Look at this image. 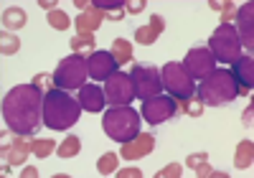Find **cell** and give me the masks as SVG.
I'll return each instance as SVG.
<instances>
[{"label": "cell", "instance_id": "obj_34", "mask_svg": "<svg viewBox=\"0 0 254 178\" xmlns=\"http://www.w3.org/2000/svg\"><path fill=\"white\" fill-rule=\"evenodd\" d=\"M183 171H181V163H171V166H165L163 171H158V178H165V176H171V178H178Z\"/></svg>", "mask_w": 254, "mask_h": 178}, {"label": "cell", "instance_id": "obj_8", "mask_svg": "<svg viewBox=\"0 0 254 178\" xmlns=\"http://www.w3.org/2000/svg\"><path fill=\"white\" fill-rule=\"evenodd\" d=\"M107 87H104V99H107L112 107H130L132 99L137 97L135 94V84H132V77L127 72H112L107 79Z\"/></svg>", "mask_w": 254, "mask_h": 178}, {"label": "cell", "instance_id": "obj_14", "mask_svg": "<svg viewBox=\"0 0 254 178\" xmlns=\"http://www.w3.org/2000/svg\"><path fill=\"white\" fill-rule=\"evenodd\" d=\"M153 148H155V135H153V132H142L140 130L137 138L122 143L120 155H122L125 161H140V158H145V155H150Z\"/></svg>", "mask_w": 254, "mask_h": 178}, {"label": "cell", "instance_id": "obj_27", "mask_svg": "<svg viewBox=\"0 0 254 178\" xmlns=\"http://www.w3.org/2000/svg\"><path fill=\"white\" fill-rule=\"evenodd\" d=\"M54 148H56V143L54 140H31V153L36 155V158H49V155L54 153Z\"/></svg>", "mask_w": 254, "mask_h": 178}, {"label": "cell", "instance_id": "obj_5", "mask_svg": "<svg viewBox=\"0 0 254 178\" xmlns=\"http://www.w3.org/2000/svg\"><path fill=\"white\" fill-rule=\"evenodd\" d=\"M160 82H163V89H168V94H171L176 102L181 99H188L196 94V84H193V77H190L183 64L178 61H168L163 69H160Z\"/></svg>", "mask_w": 254, "mask_h": 178}, {"label": "cell", "instance_id": "obj_35", "mask_svg": "<svg viewBox=\"0 0 254 178\" xmlns=\"http://www.w3.org/2000/svg\"><path fill=\"white\" fill-rule=\"evenodd\" d=\"M125 10L132 13V15L142 13V10H145V0H135V3H127V0H125Z\"/></svg>", "mask_w": 254, "mask_h": 178}, {"label": "cell", "instance_id": "obj_6", "mask_svg": "<svg viewBox=\"0 0 254 178\" xmlns=\"http://www.w3.org/2000/svg\"><path fill=\"white\" fill-rule=\"evenodd\" d=\"M87 59L81 54H71L66 59H61L56 72H54V82H56V89H81L84 87V79H87Z\"/></svg>", "mask_w": 254, "mask_h": 178}, {"label": "cell", "instance_id": "obj_33", "mask_svg": "<svg viewBox=\"0 0 254 178\" xmlns=\"http://www.w3.org/2000/svg\"><path fill=\"white\" fill-rule=\"evenodd\" d=\"M33 84H36L38 89H44V92H51V89H56V82H54V77H49V74H36V77H33Z\"/></svg>", "mask_w": 254, "mask_h": 178}, {"label": "cell", "instance_id": "obj_37", "mask_svg": "<svg viewBox=\"0 0 254 178\" xmlns=\"http://www.w3.org/2000/svg\"><path fill=\"white\" fill-rule=\"evenodd\" d=\"M252 109H254V102L249 99V107L244 109V115H242V122H244V125H252Z\"/></svg>", "mask_w": 254, "mask_h": 178}, {"label": "cell", "instance_id": "obj_36", "mask_svg": "<svg viewBox=\"0 0 254 178\" xmlns=\"http://www.w3.org/2000/svg\"><path fill=\"white\" fill-rule=\"evenodd\" d=\"M120 178H127V176H130V178H142V171L140 168H125V171H115Z\"/></svg>", "mask_w": 254, "mask_h": 178}, {"label": "cell", "instance_id": "obj_16", "mask_svg": "<svg viewBox=\"0 0 254 178\" xmlns=\"http://www.w3.org/2000/svg\"><path fill=\"white\" fill-rule=\"evenodd\" d=\"M231 74H234L237 84H239V94L242 97H249L252 94V87H254V59L252 54L247 56H239L234 61V69H231Z\"/></svg>", "mask_w": 254, "mask_h": 178}, {"label": "cell", "instance_id": "obj_24", "mask_svg": "<svg viewBox=\"0 0 254 178\" xmlns=\"http://www.w3.org/2000/svg\"><path fill=\"white\" fill-rule=\"evenodd\" d=\"M178 109H181V112H186L188 117H201L203 115V102L198 99V94H193V97H188V99H181L178 102Z\"/></svg>", "mask_w": 254, "mask_h": 178}, {"label": "cell", "instance_id": "obj_12", "mask_svg": "<svg viewBox=\"0 0 254 178\" xmlns=\"http://www.w3.org/2000/svg\"><path fill=\"white\" fill-rule=\"evenodd\" d=\"M237 36H239V43L242 49H247L252 54L254 49V3H244L237 8Z\"/></svg>", "mask_w": 254, "mask_h": 178}, {"label": "cell", "instance_id": "obj_39", "mask_svg": "<svg viewBox=\"0 0 254 178\" xmlns=\"http://www.w3.org/2000/svg\"><path fill=\"white\" fill-rule=\"evenodd\" d=\"M38 5H41V8H44V10L49 8V13H51V10L56 8V0H49V3H46V0H38Z\"/></svg>", "mask_w": 254, "mask_h": 178}, {"label": "cell", "instance_id": "obj_32", "mask_svg": "<svg viewBox=\"0 0 254 178\" xmlns=\"http://www.w3.org/2000/svg\"><path fill=\"white\" fill-rule=\"evenodd\" d=\"M97 10H102L104 15L107 13H115V10H122L125 8V0H94L92 3Z\"/></svg>", "mask_w": 254, "mask_h": 178}, {"label": "cell", "instance_id": "obj_13", "mask_svg": "<svg viewBox=\"0 0 254 178\" xmlns=\"http://www.w3.org/2000/svg\"><path fill=\"white\" fill-rule=\"evenodd\" d=\"M117 69H120V66H117L112 51H92L89 59H87V72H89V77L97 79V82H104V79H107L112 72H117Z\"/></svg>", "mask_w": 254, "mask_h": 178}, {"label": "cell", "instance_id": "obj_38", "mask_svg": "<svg viewBox=\"0 0 254 178\" xmlns=\"http://www.w3.org/2000/svg\"><path fill=\"white\" fill-rule=\"evenodd\" d=\"M20 176H23V178H26V176H28V178H36V176H38V171H36L33 166H26V171H20Z\"/></svg>", "mask_w": 254, "mask_h": 178}, {"label": "cell", "instance_id": "obj_3", "mask_svg": "<svg viewBox=\"0 0 254 178\" xmlns=\"http://www.w3.org/2000/svg\"><path fill=\"white\" fill-rule=\"evenodd\" d=\"M196 94L203 102V107H224L239 97V84L231 74V69H214L208 77L201 79L196 87Z\"/></svg>", "mask_w": 254, "mask_h": 178}, {"label": "cell", "instance_id": "obj_23", "mask_svg": "<svg viewBox=\"0 0 254 178\" xmlns=\"http://www.w3.org/2000/svg\"><path fill=\"white\" fill-rule=\"evenodd\" d=\"M112 56H115L117 66H125L127 61H132V43L127 38H115L112 41Z\"/></svg>", "mask_w": 254, "mask_h": 178}, {"label": "cell", "instance_id": "obj_10", "mask_svg": "<svg viewBox=\"0 0 254 178\" xmlns=\"http://www.w3.org/2000/svg\"><path fill=\"white\" fill-rule=\"evenodd\" d=\"M142 112H140V117L147 122V125H163V122H168V120H173L181 109H178V102L171 97V94H158V97H153V99H145L142 102Z\"/></svg>", "mask_w": 254, "mask_h": 178}, {"label": "cell", "instance_id": "obj_30", "mask_svg": "<svg viewBox=\"0 0 254 178\" xmlns=\"http://www.w3.org/2000/svg\"><path fill=\"white\" fill-rule=\"evenodd\" d=\"M49 23H51V28H56V31H66L69 28V15L64 13V10H51L49 13Z\"/></svg>", "mask_w": 254, "mask_h": 178}, {"label": "cell", "instance_id": "obj_7", "mask_svg": "<svg viewBox=\"0 0 254 178\" xmlns=\"http://www.w3.org/2000/svg\"><path fill=\"white\" fill-rule=\"evenodd\" d=\"M208 49H211V54H214L216 61L234 64V61L242 56V43H239L237 28H231L229 23H221V26L214 31V36H211Z\"/></svg>", "mask_w": 254, "mask_h": 178}, {"label": "cell", "instance_id": "obj_20", "mask_svg": "<svg viewBox=\"0 0 254 178\" xmlns=\"http://www.w3.org/2000/svg\"><path fill=\"white\" fill-rule=\"evenodd\" d=\"M188 168L190 171H196V176L201 178H211V176H216V178H229V173H219L208 166V155L206 153H193V155H188Z\"/></svg>", "mask_w": 254, "mask_h": 178}, {"label": "cell", "instance_id": "obj_18", "mask_svg": "<svg viewBox=\"0 0 254 178\" xmlns=\"http://www.w3.org/2000/svg\"><path fill=\"white\" fill-rule=\"evenodd\" d=\"M104 20V13L102 10H97L94 5H89L84 13H79L76 15V31H79V36H94V31L99 28V23Z\"/></svg>", "mask_w": 254, "mask_h": 178}, {"label": "cell", "instance_id": "obj_15", "mask_svg": "<svg viewBox=\"0 0 254 178\" xmlns=\"http://www.w3.org/2000/svg\"><path fill=\"white\" fill-rule=\"evenodd\" d=\"M31 153V143H26L23 135H13L10 138H3V161L10 163V166H23L26 158Z\"/></svg>", "mask_w": 254, "mask_h": 178}, {"label": "cell", "instance_id": "obj_1", "mask_svg": "<svg viewBox=\"0 0 254 178\" xmlns=\"http://www.w3.org/2000/svg\"><path fill=\"white\" fill-rule=\"evenodd\" d=\"M44 89L31 84H18L3 97V120L10 132L33 138L38 125L44 122Z\"/></svg>", "mask_w": 254, "mask_h": 178}, {"label": "cell", "instance_id": "obj_4", "mask_svg": "<svg viewBox=\"0 0 254 178\" xmlns=\"http://www.w3.org/2000/svg\"><path fill=\"white\" fill-rule=\"evenodd\" d=\"M102 130L115 143H127L140 135V115L132 107H112L102 117Z\"/></svg>", "mask_w": 254, "mask_h": 178}, {"label": "cell", "instance_id": "obj_9", "mask_svg": "<svg viewBox=\"0 0 254 178\" xmlns=\"http://www.w3.org/2000/svg\"><path fill=\"white\" fill-rule=\"evenodd\" d=\"M132 84H135V94L137 99H153L158 94H163V82H160V72L155 66H142V64H135L132 66Z\"/></svg>", "mask_w": 254, "mask_h": 178}, {"label": "cell", "instance_id": "obj_17", "mask_svg": "<svg viewBox=\"0 0 254 178\" xmlns=\"http://www.w3.org/2000/svg\"><path fill=\"white\" fill-rule=\"evenodd\" d=\"M79 104L81 109H87V112H102L107 99H104V89L97 87V84H84L79 89Z\"/></svg>", "mask_w": 254, "mask_h": 178}, {"label": "cell", "instance_id": "obj_31", "mask_svg": "<svg viewBox=\"0 0 254 178\" xmlns=\"http://www.w3.org/2000/svg\"><path fill=\"white\" fill-rule=\"evenodd\" d=\"M208 5L216 8V10H221V23H229L231 18H237V5L231 3V0H229V3H214V0H211Z\"/></svg>", "mask_w": 254, "mask_h": 178}, {"label": "cell", "instance_id": "obj_40", "mask_svg": "<svg viewBox=\"0 0 254 178\" xmlns=\"http://www.w3.org/2000/svg\"><path fill=\"white\" fill-rule=\"evenodd\" d=\"M122 15H125V8H122V10H115V13H107V18H110V20H120Z\"/></svg>", "mask_w": 254, "mask_h": 178}, {"label": "cell", "instance_id": "obj_29", "mask_svg": "<svg viewBox=\"0 0 254 178\" xmlns=\"http://www.w3.org/2000/svg\"><path fill=\"white\" fill-rule=\"evenodd\" d=\"M71 49L79 54V51H92V49H97V41H94V36H74L71 38Z\"/></svg>", "mask_w": 254, "mask_h": 178}, {"label": "cell", "instance_id": "obj_28", "mask_svg": "<svg viewBox=\"0 0 254 178\" xmlns=\"http://www.w3.org/2000/svg\"><path fill=\"white\" fill-rule=\"evenodd\" d=\"M117 155L115 153H107V155H102V158L97 161V171L102 173V176H112L115 171H117Z\"/></svg>", "mask_w": 254, "mask_h": 178}, {"label": "cell", "instance_id": "obj_22", "mask_svg": "<svg viewBox=\"0 0 254 178\" xmlns=\"http://www.w3.org/2000/svg\"><path fill=\"white\" fill-rule=\"evenodd\" d=\"M254 163V143L252 140H242L237 145V153H234V166L237 168H249Z\"/></svg>", "mask_w": 254, "mask_h": 178}, {"label": "cell", "instance_id": "obj_2", "mask_svg": "<svg viewBox=\"0 0 254 178\" xmlns=\"http://www.w3.org/2000/svg\"><path fill=\"white\" fill-rule=\"evenodd\" d=\"M81 117V104L64 89H51L44 94V125L49 130H69Z\"/></svg>", "mask_w": 254, "mask_h": 178}, {"label": "cell", "instance_id": "obj_19", "mask_svg": "<svg viewBox=\"0 0 254 178\" xmlns=\"http://www.w3.org/2000/svg\"><path fill=\"white\" fill-rule=\"evenodd\" d=\"M163 28H165V20L155 13V15H150V23L140 26V28L135 31V41L140 43V46H150V43L158 41V36L163 33Z\"/></svg>", "mask_w": 254, "mask_h": 178}, {"label": "cell", "instance_id": "obj_21", "mask_svg": "<svg viewBox=\"0 0 254 178\" xmlns=\"http://www.w3.org/2000/svg\"><path fill=\"white\" fill-rule=\"evenodd\" d=\"M26 26V10L23 8H5L3 13V31H18V28H23Z\"/></svg>", "mask_w": 254, "mask_h": 178}, {"label": "cell", "instance_id": "obj_11", "mask_svg": "<svg viewBox=\"0 0 254 178\" xmlns=\"http://www.w3.org/2000/svg\"><path fill=\"white\" fill-rule=\"evenodd\" d=\"M183 69L193 79H203V77H208L211 72L216 69V59H214V54H211L208 46H196V49H190L186 54Z\"/></svg>", "mask_w": 254, "mask_h": 178}, {"label": "cell", "instance_id": "obj_26", "mask_svg": "<svg viewBox=\"0 0 254 178\" xmlns=\"http://www.w3.org/2000/svg\"><path fill=\"white\" fill-rule=\"evenodd\" d=\"M18 49H20V38L18 36H13L8 31L0 33V51H3V56H13Z\"/></svg>", "mask_w": 254, "mask_h": 178}, {"label": "cell", "instance_id": "obj_25", "mask_svg": "<svg viewBox=\"0 0 254 178\" xmlns=\"http://www.w3.org/2000/svg\"><path fill=\"white\" fill-rule=\"evenodd\" d=\"M79 150H81V140L76 135H66V140L59 145L56 153H59V158H74V155H79Z\"/></svg>", "mask_w": 254, "mask_h": 178}]
</instances>
